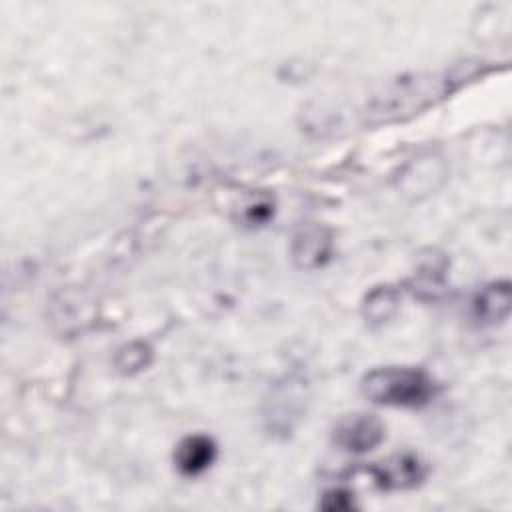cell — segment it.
I'll return each mask as SVG.
<instances>
[{"label":"cell","mask_w":512,"mask_h":512,"mask_svg":"<svg viewBox=\"0 0 512 512\" xmlns=\"http://www.w3.org/2000/svg\"><path fill=\"white\" fill-rule=\"evenodd\" d=\"M490 70L492 66L482 60H466L438 72H418L390 80L366 100L362 122L368 126L404 122Z\"/></svg>","instance_id":"1"},{"label":"cell","mask_w":512,"mask_h":512,"mask_svg":"<svg viewBox=\"0 0 512 512\" xmlns=\"http://www.w3.org/2000/svg\"><path fill=\"white\" fill-rule=\"evenodd\" d=\"M434 380L418 368L386 366L368 372L362 378V392L374 404L418 408L432 400Z\"/></svg>","instance_id":"2"},{"label":"cell","mask_w":512,"mask_h":512,"mask_svg":"<svg viewBox=\"0 0 512 512\" xmlns=\"http://www.w3.org/2000/svg\"><path fill=\"white\" fill-rule=\"evenodd\" d=\"M448 176V166L438 154H422L410 160L398 174L396 186L402 196L420 200L436 192Z\"/></svg>","instance_id":"3"},{"label":"cell","mask_w":512,"mask_h":512,"mask_svg":"<svg viewBox=\"0 0 512 512\" xmlns=\"http://www.w3.org/2000/svg\"><path fill=\"white\" fill-rule=\"evenodd\" d=\"M50 320L60 334L84 332L96 320V302L84 290H62L50 304Z\"/></svg>","instance_id":"4"},{"label":"cell","mask_w":512,"mask_h":512,"mask_svg":"<svg viewBox=\"0 0 512 512\" xmlns=\"http://www.w3.org/2000/svg\"><path fill=\"white\" fill-rule=\"evenodd\" d=\"M384 440V424L368 412H354L340 418L334 426V444L344 452L362 454L374 450Z\"/></svg>","instance_id":"5"},{"label":"cell","mask_w":512,"mask_h":512,"mask_svg":"<svg viewBox=\"0 0 512 512\" xmlns=\"http://www.w3.org/2000/svg\"><path fill=\"white\" fill-rule=\"evenodd\" d=\"M372 482L384 490H406L420 484L426 476L424 464L414 454H396L366 468Z\"/></svg>","instance_id":"6"},{"label":"cell","mask_w":512,"mask_h":512,"mask_svg":"<svg viewBox=\"0 0 512 512\" xmlns=\"http://www.w3.org/2000/svg\"><path fill=\"white\" fill-rule=\"evenodd\" d=\"M332 232L320 224L302 228L290 246L292 262L302 270L320 268L332 254Z\"/></svg>","instance_id":"7"},{"label":"cell","mask_w":512,"mask_h":512,"mask_svg":"<svg viewBox=\"0 0 512 512\" xmlns=\"http://www.w3.org/2000/svg\"><path fill=\"white\" fill-rule=\"evenodd\" d=\"M216 458V444L206 434H192L178 442L174 450L176 468L186 476H198L210 468Z\"/></svg>","instance_id":"8"},{"label":"cell","mask_w":512,"mask_h":512,"mask_svg":"<svg viewBox=\"0 0 512 512\" xmlns=\"http://www.w3.org/2000/svg\"><path fill=\"white\" fill-rule=\"evenodd\" d=\"M510 304H512V294H510V282L500 280L484 286L474 302L472 310L474 316L484 322V324H496L502 322L510 314Z\"/></svg>","instance_id":"9"},{"label":"cell","mask_w":512,"mask_h":512,"mask_svg":"<svg viewBox=\"0 0 512 512\" xmlns=\"http://www.w3.org/2000/svg\"><path fill=\"white\" fill-rule=\"evenodd\" d=\"M400 306V292L392 286H376L372 288L364 302L362 314L370 324H384L388 322Z\"/></svg>","instance_id":"10"},{"label":"cell","mask_w":512,"mask_h":512,"mask_svg":"<svg viewBox=\"0 0 512 512\" xmlns=\"http://www.w3.org/2000/svg\"><path fill=\"white\" fill-rule=\"evenodd\" d=\"M150 362H152V348L144 340H132V342L124 344L122 348H118L116 358H114L116 370L126 376L138 374Z\"/></svg>","instance_id":"11"},{"label":"cell","mask_w":512,"mask_h":512,"mask_svg":"<svg viewBox=\"0 0 512 512\" xmlns=\"http://www.w3.org/2000/svg\"><path fill=\"white\" fill-rule=\"evenodd\" d=\"M444 274H446V258L444 256H428L426 262L416 272L414 286L422 296L432 298L438 290L444 286Z\"/></svg>","instance_id":"12"},{"label":"cell","mask_w":512,"mask_h":512,"mask_svg":"<svg viewBox=\"0 0 512 512\" xmlns=\"http://www.w3.org/2000/svg\"><path fill=\"white\" fill-rule=\"evenodd\" d=\"M274 204L268 198H256L242 210V220L246 224H262L272 216Z\"/></svg>","instance_id":"13"},{"label":"cell","mask_w":512,"mask_h":512,"mask_svg":"<svg viewBox=\"0 0 512 512\" xmlns=\"http://www.w3.org/2000/svg\"><path fill=\"white\" fill-rule=\"evenodd\" d=\"M320 508L330 510V512H334V510H350V508H354V498H352L350 492L340 490V488L328 490L322 496V500H320Z\"/></svg>","instance_id":"14"}]
</instances>
